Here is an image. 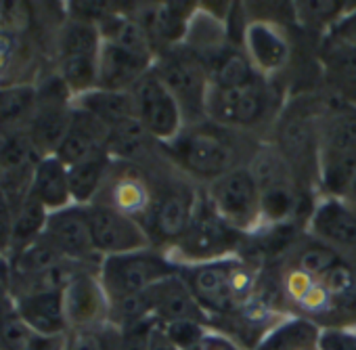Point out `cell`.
Masks as SVG:
<instances>
[{"label": "cell", "instance_id": "6da1fadb", "mask_svg": "<svg viewBox=\"0 0 356 350\" xmlns=\"http://www.w3.org/2000/svg\"><path fill=\"white\" fill-rule=\"evenodd\" d=\"M262 143L252 134L206 120L185 126L172 143L163 145V151L174 168L206 187L225 174L248 166Z\"/></svg>", "mask_w": 356, "mask_h": 350}, {"label": "cell", "instance_id": "7a4b0ae2", "mask_svg": "<svg viewBox=\"0 0 356 350\" xmlns=\"http://www.w3.org/2000/svg\"><path fill=\"white\" fill-rule=\"evenodd\" d=\"M327 95H298L285 101L268 143L291 166L296 177L312 191L316 189L318 174V145H321V120L325 111Z\"/></svg>", "mask_w": 356, "mask_h": 350}, {"label": "cell", "instance_id": "3957f363", "mask_svg": "<svg viewBox=\"0 0 356 350\" xmlns=\"http://www.w3.org/2000/svg\"><path fill=\"white\" fill-rule=\"evenodd\" d=\"M181 275L210 317V323L250 304L260 289L258 271L243 256L181 267Z\"/></svg>", "mask_w": 356, "mask_h": 350}, {"label": "cell", "instance_id": "277c9868", "mask_svg": "<svg viewBox=\"0 0 356 350\" xmlns=\"http://www.w3.org/2000/svg\"><path fill=\"white\" fill-rule=\"evenodd\" d=\"M260 189L262 229L264 227H289L300 216L310 218L314 206H306L310 189L296 177L291 166L275 149L273 143L264 141L248 164ZM316 204V202H314Z\"/></svg>", "mask_w": 356, "mask_h": 350}, {"label": "cell", "instance_id": "5b68a950", "mask_svg": "<svg viewBox=\"0 0 356 350\" xmlns=\"http://www.w3.org/2000/svg\"><path fill=\"white\" fill-rule=\"evenodd\" d=\"M356 174V107L327 97L321 120L316 189L339 200Z\"/></svg>", "mask_w": 356, "mask_h": 350}, {"label": "cell", "instance_id": "8992f818", "mask_svg": "<svg viewBox=\"0 0 356 350\" xmlns=\"http://www.w3.org/2000/svg\"><path fill=\"white\" fill-rule=\"evenodd\" d=\"M283 105L285 101L281 99L275 80L260 76L241 86H210L206 113L208 120L218 126L256 136L254 132L264 128L273 130Z\"/></svg>", "mask_w": 356, "mask_h": 350}, {"label": "cell", "instance_id": "52a82bcc", "mask_svg": "<svg viewBox=\"0 0 356 350\" xmlns=\"http://www.w3.org/2000/svg\"><path fill=\"white\" fill-rule=\"evenodd\" d=\"M248 239L250 235L237 231L210 206L202 187V196L187 233L168 254L178 267L204 264L241 256L239 252L245 248Z\"/></svg>", "mask_w": 356, "mask_h": 350}, {"label": "cell", "instance_id": "ba28073f", "mask_svg": "<svg viewBox=\"0 0 356 350\" xmlns=\"http://www.w3.org/2000/svg\"><path fill=\"white\" fill-rule=\"evenodd\" d=\"M176 273H181V267L170 258L168 252L157 248L107 256L99 267V279L109 304L138 296Z\"/></svg>", "mask_w": 356, "mask_h": 350}, {"label": "cell", "instance_id": "9c48e42d", "mask_svg": "<svg viewBox=\"0 0 356 350\" xmlns=\"http://www.w3.org/2000/svg\"><path fill=\"white\" fill-rule=\"evenodd\" d=\"M153 70L176 99L187 126L208 120L206 107L212 84L208 70L191 51L183 45L161 51L155 57Z\"/></svg>", "mask_w": 356, "mask_h": 350}, {"label": "cell", "instance_id": "30bf717a", "mask_svg": "<svg viewBox=\"0 0 356 350\" xmlns=\"http://www.w3.org/2000/svg\"><path fill=\"white\" fill-rule=\"evenodd\" d=\"M210 206L237 231L254 235L262 229L260 189L250 166H241L204 187Z\"/></svg>", "mask_w": 356, "mask_h": 350}, {"label": "cell", "instance_id": "8fae6325", "mask_svg": "<svg viewBox=\"0 0 356 350\" xmlns=\"http://www.w3.org/2000/svg\"><path fill=\"white\" fill-rule=\"evenodd\" d=\"M130 95L134 101L136 120L159 145L172 143L187 126L181 107L153 67L134 84Z\"/></svg>", "mask_w": 356, "mask_h": 350}, {"label": "cell", "instance_id": "7c38bea8", "mask_svg": "<svg viewBox=\"0 0 356 350\" xmlns=\"http://www.w3.org/2000/svg\"><path fill=\"white\" fill-rule=\"evenodd\" d=\"M86 214L90 223L92 244L101 258L153 248L149 233L136 218L101 202L86 206Z\"/></svg>", "mask_w": 356, "mask_h": 350}, {"label": "cell", "instance_id": "4fadbf2b", "mask_svg": "<svg viewBox=\"0 0 356 350\" xmlns=\"http://www.w3.org/2000/svg\"><path fill=\"white\" fill-rule=\"evenodd\" d=\"M239 45L256 72L268 80L283 74L293 55V45L285 28L270 19H245Z\"/></svg>", "mask_w": 356, "mask_h": 350}, {"label": "cell", "instance_id": "5bb4252c", "mask_svg": "<svg viewBox=\"0 0 356 350\" xmlns=\"http://www.w3.org/2000/svg\"><path fill=\"white\" fill-rule=\"evenodd\" d=\"M44 235L53 241V246L72 262L86 264L99 269L103 258L97 254L90 223L86 214V206H70L49 214Z\"/></svg>", "mask_w": 356, "mask_h": 350}, {"label": "cell", "instance_id": "9a60e30c", "mask_svg": "<svg viewBox=\"0 0 356 350\" xmlns=\"http://www.w3.org/2000/svg\"><path fill=\"white\" fill-rule=\"evenodd\" d=\"M197 3H153L134 5V17L147 30L155 55L181 47L187 38L191 19L195 17Z\"/></svg>", "mask_w": 356, "mask_h": 350}, {"label": "cell", "instance_id": "2e32d148", "mask_svg": "<svg viewBox=\"0 0 356 350\" xmlns=\"http://www.w3.org/2000/svg\"><path fill=\"white\" fill-rule=\"evenodd\" d=\"M316 61L325 95L356 107V47L333 36H323Z\"/></svg>", "mask_w": 356, "mask_h": 350}, {"label": "cell", "instance_id": "e0dca14e", "mask_svg": "<svg viewBox=\"0 0 356 350\" xmlns=\"http://www.w3.org/2000/svg\"><path fill=\"white\" fill-rule=\"evenodd\" d=\"M65 315L72 329L109 323V298L101 285L99 269H82L63 289Z\"/></svg>", "mask_w": 356, "mask_h": 350}, {"label": "cell", "instance_id": "ac0fdd59", "mask_svg": "<svg viewBox=\"0 0 356 350\" xmlns=\"http://www.w3.org/2000/svg\"><path fill=\"white\" fill-rule=\"evenodd\" d=\"M306 231L343 258L356 262V214L335 198H318Z\"/></svg>", "mask_w": 356, "mask_h": 350}, {"label": "cell", "instance_id": "d6986e66", "mask_svg": "<svg viewBox=\"0 0 356 350\" xmlns=\"http://www.w3.org/2000/svg\"><path fill=\"white\" fill-rule=\"evenodd\" d=\"M145 298L149 304L151 319L155 323L165 325L172 321H185V319L210 323V317L200 306L197 298L193 296L191 287L187 285L181 273L165 277L153 287H149L145 292Z\"/></svg>", "mask_w": 356, "mask_h": 350}, {"label": "cell", "instance_id": "ffe728a7", "mask_svg": "<svg viewBox=\"0 0 356 350\" xmlns=\"http://www.w3.org/2000/svg\"><path fill=\"white\" fill-rule=\"evenodd\" d=\"M17 312L30 325V329L42 337H65L70 323L65 315L63 292H36L13 298Z\"/></svg>", "mask_w": 356, "mask_h": 350}, {"label": "cell", "instance_id": "44dd1931", "mask_svg": "<svg viewBox=\"0 0 356 350\" xmlns=\"http://www.w3.org/2000/svg\"><path fill=\"white\" fill-rule=\"evenodd\" d=\"M107 138H109V128L103 122H99L97 118H92L86 111L74 107L70 130L63 136L55 155L70 168L74 164L88 159V157L105 153L107 151Z\"/></svg>", "mask_w": 356, "mask_h": 350}, {"label": "cell", "instance_id": "7402d4cb", "mask_svg": "<svg viewBox=\"0 0 356 350\" xmlns=\"http://www.w3.org/2000/svg\"><path fill=\"white\" fill-rule=\"evenodd\" d=\"M153 67L151 59L134 55L109 40H103L99 53V86L105 90L130 93L134 84Z\"/></svg>", "mask_w": 356, "mask_h": 350}, {"label": "cell", "instance_id": "603a6c76", "mask_svg": "<svg viewBox=\"0 0 356 350\" xmlns=\"http://www.w3.org/2000/svg\"><path fill=\"white\" fill-rule=\"evenodd\" d=\"M30 196L38 200L49 212L74 206L70 187V168L57 155H44L32 170Z\"/></svg>", "mask_w": 356, "mask_h": 350}, {"label": "cell", "instance_id": "cb8c5ba5", "mask_svg": "<svg viewBox=\"0 0 356 350\" xmlns=\"http://www.w3.org/2000/svg\"><path fill=\"white\" fill-rule=\"evenodd\" d=\"M321 331L316 323L287 315L266 331L254 350H318Z\"/></svg>", "mask_w": 356, "mask_h": 350}, {"label": "cell", "instance_id": "d4e9b609", "mask_svg": "<svg viewBox=\"0 0 356 350\" xmlns=\"http://www.w3.org/2000/svg\"><path fill=\"white\" fill-rule=\"evenodd\" d=\"M74 107L90 113L99 122H103L107 128H113L122 122H128L136 118L134 101L130 93H120V90H105V88H95L90 93H84L74 99Z\"/></svg>", "mask_w": 356, "mask_h": 350}, {"label": "cell", "instance_id": "484cf974", "mask_svg": "<svg viewBox=\"0 0 356 350\" xmlns=\"http://www.w3.org/2000/svg\"><path fill=\"white\" fill-rule=\"evenodd\" d=\"M113 159L107 151L70 166V187L76 206H90L97 202L105 187Z\"/></svg>", "mask_w": 356, "mask_h": 350}, {"label": "cell", "instance_id": "4316f807", "mask_svg": "<svg viewBox=\"0 0 356 350\" xmlns=\"http://www.w3.org/2000/svg\"><path fill=\"white\" fill-rule=\"evenodd\" d=\"M356 3H329V0H316V3H291L293 7V22L300 24V28L310 30V32H318L321 38L327 36L337 24L339 19L352 11Z\"/></svg>", "mask_w": 356, "mask_h": 350}, {"label": "cell", "instance_id": "83f0119b", "mask_svg": "<svg viewBox=\"0 0 356 350\" xmlns=\"http://www.w3.org/2000/svg\"><path fill=\"white\" fill-rule=\"evenodd\" d=\"M49 210L30 196H28L15 206V223H13V250L11 256L19 250H24L26 246H30L32 241H36L44 229H47V221H49ZM9 256V258H11Z\"/></svg>", "mask_w": 356, "mask_h": 350}, {"label": "cell", "instance_id": "f1b7e54d", "mask_svg": "<svg viewBox=\"0 0 356 350\" xmlns=\"http://www.w3.org/2000/svg\"><path fill=\"white\" fill-rule=\"evenodd\" d=\"M38 105V95L32 86L0 88V126L22 130L34 116Z\"/></svg>", "mask_w": 356, "mask_h": 350}, {"label": "cell", "instance_id": "f546056e", "mask_svg": "<svg viewBox=\"0 0 356 350\" xmlns=\"http://www.w3.org/2000/svg\"><path fill=\"white\" fill-rule=\"evenodd\" d=\"M161 325V323H159ZM165 329V333L172 337V342L181 348V350H193L208 333H210V323L204 321H193V319H185V321H172L161 325Z\"/></svg>", "mask_w": 356, "mask_h": 350}, {"label": "cell", "instance_id": "4dcf8cb0", "mask_svg": "<svg viewBox=\"0 0 356 350\" xmlns=\"http://www.w3.org/2000/svg\"><path fill=\"white\" fill-rule=\"evenodd\" d=\"M13 223H15V204L7 189L0 183V256L9 258L13 250Z\"/></svg>", "mask_w": 356, "mask_h": 350}, {"label": "cell", "instance_id": "1f68e13d", "mask_svg": "<svg viewBox=\"0 0 356 350\" xmlns=\"http://www.w3.org/2000/svg\"><path fill=\"white\" fill-rule=\"evenodd\" d=\"M318 350H356V329H323Z\"/></svg>", "mask_w": 356, "mask_h": 350}, {"label": "cell", "instance_id": "d6a6232c", "mask_svg": "<svg viewBox=\"0 0 356 350\" xmlns=\"http://www.w3.org/2000/svg\"><path fill=\"white\" fill-rule=\"evenodd\" d=\"M327 36H333L337 40H343V42H350V45L356 47V5L352 7V11H348L339 19V24Z\"/></svg>", "mask_w": 356, "mask_h": 350}, {"label": "cell", "instance_id": "836d02e7", "mask_svg": "<svg viewBox=\"0 0 356 350\" xmlns=\"http://www.w3.org/2000/svg\"><path fill=\"white\" fill-rule=\"evenodd\" d=\"M193 350H243V348L237 342H233L231 337H227L225 333L210 329V333Z\"/></svg>", "mask_w": 356, "mask_h": 350}, {"label": "cell", "instance_id": "e575fe53", "mask_svg": "<svg viewBox=\"0 0 356 350\" xmlns=\"http://www.w3.org/2000/svg\"><path fill=\"white\" fill-rule=\"evenodd\" d=\"M147 350H181V348L172 342V337L165 333V329L159 323H153L149 342H147Z\"/></svg>", "mask_w": 356, "mask_h": 350}, {"label": "cell", "instance_id": "d590c367", "mask_svg": "<svg viewBox=\"0 0 356 350\" xmlns=\"http://www.w3.org/2000/svg\"><path fill=\"white\" fill-rule=\"evenodd\" d=\"M11 298V264L7 258H0V302Z\"/></svg>", "mask_w": 356, "mask_h": 350}, {"label": "cell", "instance_id": "8d00e7d4", "mask_svg": "<svg viewBox=\"0 0 356 350\" xmlns=\"http://www.w3.org/2000/svg\"><path fill=\"white\" fill-rule=\"evenodd\" d=\"M339 202L356 214V174H354V179L350 181V185L346 187V191L341 193Z\"/></svg>", "mask_w": 356, "mask_h": 350}, {"label": "cell", "instance_id": "74e56055", "mask_svg": "<svg viewBox=\"0 0 356 350\" xmlns=\"http://www.w3.org/2000/svg\"><path fill=\"white\" fill-rule=\"evenodd\" d=\"M0 258H3V256H0Z\"/></svg>", "mask_w": 356, "mask_h": 350}]
</instances>
